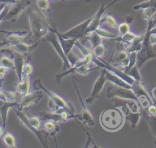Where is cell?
I'll return each mask as SVG.
<instances>
[{
	"mask_svg": "<svg viewBox=\"0 0 156 148\" xmlns=\"http://www.w3.org/2000/svg\"><path fill=\"white\" fill-rule=\"evenodd\" d=\"M142 115V110H141L136 111L127 110V112H126V120L129 122L130 127L134 129L138 126Z\"/></svg>",
	"mask_w": 156,
	"mask_h": 148,
	"instance_id": "obj_21",
	"label": "cell"
},
{
	"mask_svg": "<svg viewBox=\"0 0 156 148\" xmlns=\"http://www.w3.org/2000/svg\"><path fill=\"white\" fill-rule=\"evenodd\" d=\"M102 24H105L108 27L112 29H117L118 27V24L117 23L115 18L112 15H106L102 18L101 25Z\"/></svg>",
	"mask_w": 156,
	"mask_h": 148,
	"instance_id": "obj_30",
	"label": "cell"
},
{
	"mask_svg": "<svg viewBox=\"0 0 156 148\" xmlns=\"http://www.w3.org/2000/svg\"><path fill=\"white\" fill-rule=\"evenodd\" d=\"M147 112L151 115H155V110H156V106L154 104L150 105L147 108H146Z\"/></svg>",
	"mask_w": 156,
	"mask_h": 148,
	"instance_id": "obj_45",
	"label": "cell"
},
{
	"mask_svg": "<svg viewBox=\"0 0 156 148\" xmlns=\"http://www.w3.org/2000/svg\"><path fill=\"white\" fill-rule=\"evenodd\" d=\"M4 129L5 128L2 125H0V137H2L4 133Z\"/></svg>",
	"mask_w": 156,
	"mask_h": 148,
	"instance_id": "obj_49",
	"label": "cell"
},
{
	"mask_svg": "<svg viewBox=\"0 0 156 148\" xmlns=\"http://www.w3.org/2000/svg\"><path fill=\"white\" fill-rule=\"evenodd\" d=\"M129 65L127 67L124 69V71L126 72H127L132 67L136 65V63H137V52H132L129 53Z\"/></svg>",
	"mask_w": 156,
	"mask_h": 148,
	"instance_id": "obj_36",
	"label": "cell"
},
{
	"mask_svg": "<svg viewBox=\"0 0 156 148\" xmlns=\"http://www.w3.org/2000/svg\"><path fill=\"white\" fill-rule=\"evenodd\" d=\"M155 115H156V110H155Z\"/></svg>",
	"mask_w": 156,
	"mask_h": 148,
	"instance_id": "obj_52",
	"label": "cell"
},
{
	"mask_svg": "<svg viewBox=\"0 0 156 148\" xmlns=\"http://www.w3.org/2000/svg\"><path fill=\"white\" fill-rule=\"evenodd\" d=\"M25 31H18L8 34L7 37L0 42V49L10 48L21 41L29 40L30 35H27Z\"/></svg>",
	"mask_w": 156,
	"mask_h": 148,
	"instance_id": "obj_13",
	"label": "cell"
},
{
	"mask_svg": "<svg viewBox=\"0 0 156 148\" xmlns=\"http://www.w3.org/2000/svg\"><path fill=\"white\" fill-rule=\"evenodd\" d=\"M85 132H87V136H88V139H87V144L85 146V147L86 148H88V147H101L100 146H98L95 143L94 141H93V139H92L91 136V135L90 134V133L88 132H87L85 129Z\"/></svg>",
	"mask_w": 156,
	"mask_h": 148,
	"instance_id": "obj_43",
	"label": "cell"
},
{
	"mask_svg": "<svg viewBox=\"0 0 156 148\" xmlns=\"http://www.w3.org/2000/svg\"><path fill=\"white\" fill-rule=\"evenodd\" d=\"M152 48H153V50H154V53H155V55H156V44L152 45Z\"/></svg>",
	"mask_w": 156,
	"mask_h": 148,
	"instance_id": "obj_51",
	"label": "cell"
},
{
	"mask_svg": "<svg viewBox=\"0 0 156 148\" xmlns=\"http://www.w3.org/2000/svg\"><path fill=\"white\" fill-rule=\"evenodd\" d=\"M2 141L5 146L9 148H16V139L15 135L10 132H6L4 133L2 136Z\"/></svg>",
	"mask_w": 156,
	"mask_h": 148,
	"instance_id": "obj_28",
	"label": "cell"
},
{
	"mask_svg": "<svg viewBox=\"0 0 156 148\" xmlns=\"http://www.w3.org/2000/svg\"><path fill=\"white\" fill-rule=\"evenodd\" d=\"M43 96L42 90H34L33 91H30L28 94L21 98L20 105L16 108L18 110L23 111L24 108L35 105L43 98Z\"/></svg>",
	"mask_w": 156,
	"mask_h": 148,
	"instance_id": "obj_12",
	"label": "cell"
},
{
	"mask_svg": "<svg viewBox=\"0 0 156 148\" xmlns=\"http://www.w3.org/2000/svg\"><path fill=\"white\" fill-rule=\"evenodd\" d=\"M43 121V122L41 123V128L46 131L49 135L52 136L56 142V135L60 130L58 123L51 119H46Z\"/></svg>",
	"mask_w": 156,
	"mask_h": 148,
	"instance_id": "obj_18",
	"label": "cell"
},
{
	"mask_svg": "<svg viewBox=\"0 0 156 148\" xmlns=\"http://www.w3.org/2000/svg\"><path fill=\"white\" fill-rule=\"evenodd\" d=\"M95 31L102 38H107V39H113L116 40L117 37L114 33L110 32L106 29L103 28L102 26H99Z\"/></svg>",
	"mask_w": 156,
	"mask_h": 148,
	"instance_id": "obj_32",
	"label": "cell"
},
{
	"mask_svg": "<svg viewBox=\"0 0 156 148\" xmlns=\"http://www.w3.org/2000/svg\"><path fill=\"white\" fill-rule=\"evenodd\" d=\"M1 101H2V100H0V104H1Z\"/></svg>",
	"mask_w": 156,
	"mask_h": 148,
	"instance_id": "obj_53",
	"label": "cell"
},
{
	"mask_svg": "<svg viewBox=\"0 0 156 148\" xmlns=\"http://www.w3.org/2000/svg\"><path fill=\"white\" fill-rule=\"evenodd\" d=\"M0 65L4 66L9 69H15L14 54L10 49H0Z\"/></svg>",
	"mask_w": 156,
	"mask_h": 148,
	"instance_id": "obj_15",
	"label": "cell"
},
{
	"mask_svg": "<svg viewBox=\"0 0 156 148\" xmlns=\"http://www.w3.org/2000/svg\"><path fill=\"white\" fill-rule=\"evenodd\" d=\"M5 94L7 97V101L9 102H20L18 99V96H21L16 91H5Z\"/></svg>",
	"mask_w": 156,
	"mask_h": 148,
	"instance_id": "obj_38",
	"label": "cell"
},
{
	"mask_svg": "<svg viewBox=\"0 0 156 148\" xmlns=\"http://www.w3.org/2000/svg\"><path fill=\"white\" fill-rule=\"evenodd\" d=\"M106 77L107 80L112 82L113 85L132 90V85L129 84L122 79H121L119 76L115 75V74L109 71L107 69H106Z\"/></svg>",
	"mask_w": 156,
	"mask_h": 148,
	"instance_id": "obj_23",
	"label": "cell"
},
{
	"mask_svg": "<svg viewBox=\"0 0 156 148\" xmlns=\"http://www.w3.org/2000/svg\"><path fill=\"white\" fill-rule=\"evenodd\" d=\"M151 94L152 96V97L156 100V87H154V88L152 89Z\"/></svg>",
	"mask_w": 156,
	"mask_h": 148,
	"instance_id": "obj_48",
	"label": "cell"
},
{
	"mask_svg": "<svg viewBox=\"0 0 156 148\" xmlns=\"http://www.w3.org/2000/svg\"><path fill=\"white\" fill-rule=\"evenodd\" d=\"M150 7H156V0H147L135 4L133 9L135 10L145 9Z\"/></svg>",
	"mask_w": 156,
	"mask_h": 148,
	"instance_id": "obj_31",
	"label": "cell"
},
{
	"mask_svg": "<svg viewBox=\"0 0 156 148\" xmlns=\"http://www.w3.org/2000/svg\"><path fill=\"white\" fill-rule=\"evenodd\" d=\"M37 4L39 9L42 10H49V2L48 0H37Z\"/></svg>",
	"mask_w": 156,
	"mask_h": 148,
	"instance_id": "obj_41",
	"label": "cell"
},
{
	"mask_svg": "<svg viewBox=\"0 0 156 148\" xmlns=\"http://www.w3.org/2000/svg\"><path fill=\"white\" fill-rule=\"evenodd\" d=\"M126 121V111L122 106L105 109L99 117L102 128L108 132L119 130L124 125Z\"/></svg>",
	"mask_w": 156,
	"mask_h": 148,
	"instance_id": "obj_1",
	"label": "cell"
},
{
	"mask_svg": "<svg viewBox=\"0 0 156 148\" xmlns=\"http://www.w3.org/2000/svg\"><path fill=\"white\" fill-rule=\"evenodd\" d=\"M142 115L146 120L151 132L156 139V115L149 114L146 109L142 110Z\"/></svg>",
	"mask_w": 156,
	"mask_h": 148,
	"instance_id": "obj_26",
	"label": "cell"
},
{
	"mask_svg": "<svg viewBox=\"0 0 156 148\" xmlns=\"http://www.w3.org/2000/svg\"><path fill=\"white\" fill-rule=\"evenodd\" d=\"M126 73L128 75H129L130 77H132L135 81H139V82L142 81L140 68L138 67L137 65H135V66L132 67Z\"/></svg>",
	"mask_w": 156,
	"mask_h": 148,
	"instance_id": "obj_34",
	"label": "cell"
},
{
	"mask_svg": "<svg viewBox=\"0 0 156 148\" xmlns=\"http://www.w3.org/2000/svg\"><path fill=\"white\" fill-rule=\"evenodd\" d=\"M134 21H135V16L133 15L130 14V15H127L126 16V22L129 24L133 23Z\"/></svg>",
	"mask_w": 156,
	"mask_h": 148,
	"instance_id": "obj_46",
	"label": "cell"
},
{
	"mask_svg": "<svg viewBox=\"0 0 156 148\" xmlns=\"http://www.w3.org/2000/svg\"><path fill=\"white\" fill-rule=\"evenodd\" d=\"M32 86L34 90H41L44 91L48 94L49 97V99L53 101L56 105L60 107L62 109L68 111L69 113H70L72 115H76L75 108L74 105L71 103L67 102L65 99H64L62 97H61L57 93H54L50 91L49 90H48L46 87H45L43 85V84L42 83L40 79H37L35 80L32 83Z\"/></svg>",
	"mask_w": 156,
	"mask_h": 148,
	"instance_id": "obj_4",
	"label": "cell"
},
{
	"mask_svg": "<svg viewBox=\"0 0 156 148\" xmlns=\"http://www.w3.org/2000/svg\"><path fill=\"white\" fill-rule=\"evenodd\" d=\"M52 30L56 33L58 40L63 49V51L65 52V53L66 54V55H68V54L71 51L72 48H73V46L75 45V43L76 42V41L77 40V39L76 38H65L64 37H63L60 33L57 30L55 29H53Z\"/></svg>",
	"mask_w": 156,
	"mask_h": 148,
	"instance_id": "obj_19",
	"label": "cell"
},
{
	"mask_svg": "<svg viewBox=\"0 0 156 148\" xmlns=\"http://www.w3.org/2000/svg\"><path fill=\"white\" fill-rule=\"evenodd\" d=\"M30 35L36 39H44L51 30L46 16L41 11L29 9L27 10Z\"/></svg>",
	"mask_w": 156,
	"mask_h": 148,
	"instance_id": "obj_2",
	"label": "cell"
},
{
	"mask_svg": "<svg viewBox=\"0 0 156 148\" xmlns=\"http://www.w3.org/2000/svg\"><path fill=\"white\" fill-rule=\"evenodd\" d=\"M0 100L2 101H7L5 94V90H4L2 86H0Z\"/></svg>",
	"mask_w": 156,
	"mask_h": 148,
	"instance_id": "obj_44",
	"label": "cell"
},
{
	"mask_svg": "<svg viewBox=\"0 0 156 148\" xmlns=\"http://www.w3.org/2000/svg\"><path fill=\"white\" fill-rule=\"evenodd\" d=\"M144 38V33L142 35H140L136 36V37L133 40V41L127 46L126 51L128 53H130L132 52H136L140 51L143 45V41Z\"/></svg>",
	"mask_w": 156,
	"mask_h": 148,
	"instance_id": "obj_24",
	"label": "cell"
},
{
	"mask_svg": "<svg viewBox=\"0 0 156 148\" xmlns=\"http://www.w3.org/2000/svg\"><path fill=\"white\" fill-rule=\"evenodd\" d=\"M39 42L32 43L29 40L21 41L12 47L10 49L13 52L23 55L29 59L32 52L37 47Z\"/></svg>",
	"mask_w": 156,
	"mask_h": 148,
	"instance_id": "obj_14",
	"label": "cell"
},
{
	"mask_svg": "<svg viewBox=\"0 0 156 148\" xmlns=\"http://www.w3.org/2000/svg\"><path fill=\"white\" fill-rule=\"evenodd\" d=\"M85 37L90 44V48L91 50L102 43V38L96 32V31H92L88 33L85 35Z\"/></svg>",
	"mask_w": 156,
	"mask_h": 148,
	"instance_id": "obj_25",
	"label": "cell"
},
{
	"mask_svg": "<svg viewBox=\"0 0 156 148\" xmlns=\"http://www.w3.org/2000/svg\"><path fill=\"white\" fill-rule=\"evenodd\" d=\"M146 23L147 27L144 32V38L143 41V45L140 51L137 52L136 65L139 68H141L149 60L156 58V55L152 48V45L149 40L151 35L150 30L155 26V22L154 19H152Z\"/></svg>",
	"mask_w": 156,
	"mask_h": 148,
	"instance_id": "obj_3",
	"label": "cell"
},
{
	"mask_svg": "<svg viewBox=\"0 0 156 148\" xmlns=\"http://www.w3.org/2000/svg\"><path fill=\"white\" fill-rule=\"evenodd\" d=\"M20 105V102L1 101L0 104V115L2 122V126L5 128L8 118L9 111L13 107L18 108Z\"/></svg>",
	"mask_w": 156,
	"mask_h": 148,
	"instance_id": "obj_17",
	"label": "cell"
},
{
	"mask_svg": "<svg viewBox=\"0 0 156 148\" xmlns=\"http://www.w3.org/2000/svg\"><path fill=\"white\" fill-rule=\"evenodd\" d=\"M91 20L92 17L76 25L68 31L64 33H60V34L65 38H76L79 40L87 34V29Z\"/></svg>",
	"mask_w": 156,
	"mask_h": 148,
	"instance_id": "obj_10",
	"label": "cell"
},
{
	"mask_svg": "<svg viewBox=\"0 0 156 148\" xmlns=\"http://www.w3.org/2000/svg\"><path fill=\"white\" fill-rule=\"evenodd\" d=\"M16 114L20 119V123L29 129L38 139L39 141L43 147H48V133L44 131L43 129H38L34 127L33 125L30 124L29 122L27 116L22 111L18 110L16 108L15 109Z\"/></svg>",
	"mask_w": 156,
	"mask_h": 148,
	"instance_id": "obj_5",
	"label": "cell"
},
{
	"mask_svg": "<svg viewBox=\"0 0 156 148\" xmlns=\"http://www.w3.org/2000/svg\"><path fill=\"white\" fill-rule=\"evenodd\" d=\"M149 40L152 45L156 44V34H151Z\"/></svg>",
	"mask_w": 156,
	"mask_h": 148,
	"instance_id": "obj_47",
	"label": "cell"
},
{
	"mask_svg": "<svg viewBox=\"0 0 156 148\" xmlns=\"http://www.w3.org/2000/svg\"><path fill=\"white\" fill-rule=\"evenodd\" d=\"M107 81L108 80L106 77V69L102 68L99 77L94 83L90 95L85 99L86 104H91L99 97L101 91Z\"/></svg>",
	"mask_w": 156,
	"mask_h": 148,
	"instance_id": "obj_9",
	"label": "cell"
},
{
	"mask_svg": "<svg viewBox=\"0 0 156 148\" xmlns=\"http://www.w3.org/2000/svg\"><path fill=\"white\" fill-rule=\"evenodd\" d=\"M27 116L29 122L32 125H33L34 127L38 129H41L42 120L39 116L32 115H27Z\"/></svg>",
	"mask_w": 156,
	"mask_h": 148,
	"instance_id": "obj_37",
	"label": "cell"
},
{
	"mask_svg": "<svg viewBox=\"0 0 156 148\" xmlns=\"http://www.w3.org/2000/svg\"><path fill=\"white\" fill-rule=\"evenodd\" d=\"M30 86V81L29 75L24 74L21 80L16 85V91L21 96V97L29 93Z\"/></svg>",
	"mask_w": 156,
	"mask_h": 148,
	"instance_id": "obj_20",
	"label": "cell"
},
{
	"mask_svg": "<svg viewBox=\"0 0 156 148\" xmlns=\"http://www.w3.org/2000/svg\"><path fill=\"white\" fill-rule=\"evenodd\" d=\"M14 54L15 57V71L16 72L17 76L18 77L19 81L23 79V68L25 62L29 59L26 57L25 56L19 54L18 53L13 52Z\"/></svg>",
	"mask_w": 156,
	"mask_h": 148,
	"instance_id": "obj_22",
	"label": "cell"
},
{
	"mask_svg": "<svg viewBox=\"0 0 156 148\" xmlns=\"http://www.w3.org/2000/svg\"><path fill=\"white\" fill-rule=\"evenodd\" d=\"M132 90L138 99L141 98L147 99L152 104H154L151 93L146 89L142 81H136L133 85H132ZM139 101V100H138Z\"/></svg>",
	"mask_w": 156,
	"mask_h": 148,
	"instance_id": "obj_16",
	"label": "cell"
},
{
	"mask_svg": "<svg viewBox=\"0 0 156 148\" xmlns=\"http://www.w3.org/2000/svg\"><path fill=\"white\" fill-rule=\"evenodd\" d=\"M107 96L109 99L117 98L122 100L134 101L139 104L138 99L132 89L117 86L115 85L109 86L107 88Z\"/></svg>",
	"mask_w": 156,
	"mask_h": 148,
	"instance_id": "obj_6",
	"label": "cell"
},
{
	"mask_svg": "<svg viewBox=\"0 0 156 148\" xmlns=\"http://www.w3.org/2000/svg\"><path fill=\"white\" fill-rule=\"evenodd\" d=\"M118 32V36H122L129 32H130V24L126 23H122L118 24V27L117 28Z\"/></svg>",
	"mask_w": 156,
	"mask_h": 148,
	"instance_id": "obj_39",
	"label": "cell"
},
{
	"mask_svg": "<svg viewBox=\"0 0 156 148\" xmlns=\"http://www.w3.org/2000/svg\"><path fill=\"white\" fill-rule=\"evenodd\" d=\"M107 52V49L106 46L103 44H101L94 48L93 49H92L93 54L97 58H101L102 57H104Z\"/></svg>",
	"mask_w": 156,
	"mask_h": 148,
	"instance_id": "obj_33",
	"label": "cell"
},
{
	"mask_svg": "<svg viewBox=\"0 0 156 148\" xmlns=\"http://www.w3.org/2000/svg\"><path fill=\"white\" fill-rule=\"evenodd\" d=\"M73 82L74 85L75 86V88L76 90L77 93L78 94L79 101L80 102V104H81V106H82V110L81 113L77 114L76 119L82 122L84 124H85L88 126L93 127L95 125V121H94V118L93 117V115H91V113L90 111V110H88V108L87 107V106L85 105L86 103H85V102L83 101V99L81 96V94L80 93L79 90L78 89L77 86L76 84L75 80H74L73 78Z\"/></svg>",
	"mask_w": 156,
	"mask_h": 148,
	"instance_id": "obj_11",
	"label": "cell"
},
{
	"mask_svg": "<svg viewBox=\"0 0 156 148\" xmlns=\"http://www.w3.org/2000/svg\"><path fill=\"white\" fill-rule=\"evenodd\" d=\"M33 71V66L29 62V60H27L23 68V76L24 74L30 75Z\"/></svg>",
	"mask_w": 156,
	"mask_h": 148,
	"instance_id": "obj_40",
	"label": "cell"
},
{
	"mask_svg": "<svg viewBox=\"0 0 156 148\" xmlns=\"http://www.w3.org/2000/svg\"><path fill=\"white\" fill-rule=\"evenodd\" d=\"M30 3V0H16L12 4L2 20H9L12 23L16 22Z\"/></svg>",
	"mask_w": 156,
	"mask_h": 148,
	"instance_id": "obj_7",
	"label": "cell"
},
{
	"mask_svg": "<svg viewBox=\"0 0 156 148\" xmlns=\"http://www.w3.org/2000/svg\"><path fill=\"white\" fill-rule=\"evenodd\" d=\"M151 34H156V26L152 27L150 30Z\"/></svg>",
	"mask_w": 156,
	"mask_h": 148,
	"instance_id": "obj_50",
	"label": "cell"
},
{
	"mask_svg": "<svg viewBox=\"0 0 156 148\" xmlns=\"http://www.w3.org/2000/svg\"><path fill=\"white\" fill-rule=\"evenodd\" d=\"M39 116L41 118V120L46 119H51L55 121L57 123L64 122L65 121L62 117L60 113H56L52 111H41L39 113Z\"/></svg>",
	"mask_w": 156,
	"mask_h": 148,
	"instance_id": "obj_27",
	"label": "cell"
},
{
	"mask_svg": "<svg viewBox=\"0 0 156 148\" xmlns=\"http://www.w3.org/2000/svg\"><path fill=\"white\" fill-rule=\"evenodd\" d=\"M136 36H137L136 34L130 31L122 36H121V37L118 36L117 38L115 40H116L117 41L122 43L127 46L133 41V40L136 37Z\"/></svg>",
	"mask_w": 156,
	"mask_h": 148,
	"instance_id": "obj_29",
	"label": "cell"
},
{
	"mask_svg": "<svg viewBox=\"0 0 156 148\" xmlns=\"http://www.w3.org/2000/svg\"><path fill=\"white\" fill-rule=\"evenodd\" d=\"M44 39L47 40L51 43V44L53 46V47L55 48V51H57L58 55L62 59L63 62V71H65L69 69L71 67V65L69 61L68 60L67 55H66V54L63 51V49L58 40V38L56 33L52 30V28H51V32L49 33V34Z\"/></svg>",
	"mask_w": 156,
	"mask_h": 148,
	"instance_id": "obj_8",
	"label": "cell"
},
{
	"mask_svg": "<svg viewBox=\"0 0 156 148\" xmlns=\"http://www.w3.org/2000/svg\"><path fill=\"white\" fill-rule=\"evenodd\" d=\"M9 69H10L4 66L0 65V86H2V83Z\"/></svg>",
	"mask_w": 156,
	"mask_h": 148,
	"instance_id": "obj_42",
	"label": "cell"
},
{
	"mask_svg": "<svg viewBox=\"0 0 156 148\" xmlns=\"http://www.w3.org/2000/svg\"><path fill=\"white\" fill-rule=\"evenodd\" d=\"M156 13V7H150L145 9L143 11V16L144 19L148 22L153 19V17Z\"/></svg>",
	"mask_w": 156,
	"mask_h": 148,
	"instance_id": "obj_35",
	"label": "cell"
}]
</instances>
